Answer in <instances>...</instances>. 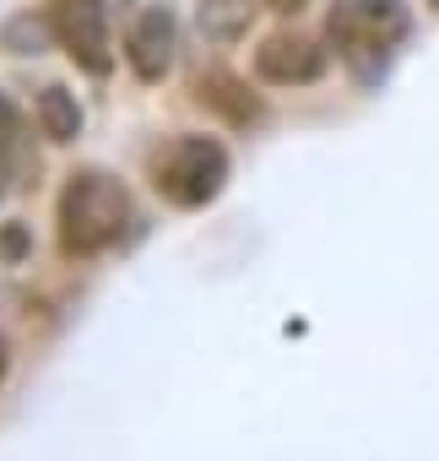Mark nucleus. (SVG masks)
<instances>
[{"label":"nucleus","instance_id":"14","mask_svg":"<svg viewBox=\"0 0 439 461\" xmlns=\"http://www.w3.org/2000/svg\"><path fill=\"white\" fill-rule=\"evenodd\" d=\"M272 6H277V12H304L309 0H272Z\"/></svg>","mask_w":439,"mask_h":461},{"label":"nucleus","instance_id":"3","mask_svg":"<svg viewBox=\"0 0 439 461\" xmlns=\"http://www.w3.org/2000/svg\"><path fill=\"white\" fill-rule=\"evenodd\" d=\"M407 28L412 17L401 0H336L326 17V44L347 66H369V60H385L407 39Z\"/></svg>","mask_w":439,"mask_h":461},{"label":"nucleus","instance_id":"12","mask_svg":"<svg viewBox=\"0 0 439 461\" xmlns=\"http://www.w3.org/2000/svg\"><path fill=\"white\" fill-rule=\"evenodd\" d=\"M22 250H28V228H6V234H0V256L17 261Z\"/></svg>","mask_w":439,"mask_h":461},{"label":"nucleus","instance_id":"10","mask_svg":"<svg viewBox=\"0 0 439 461\" xmlns=\"http://www.w3.org/2000/svg\"><path fill=\"white\" fill-rule=\"evenodd\" d=\"M33 114H39V131H44L49 141H76V136H82V104H76V93L60 87V82L39 87Z\"/></svg>","mask_w":439,"mask_h":461},{"label":"nucleus","instance_id":"2","mask_svg":"<svg viewBox=\"0 0 439 461\" xmlns=\"http://www.w3.org/2000/svg\"><path fill=\"white\" fill-rule=\"evenodd\" d=\"M223 185H228V152L211 136H174L152 158V190L179 212H195V206L217 201Z\"/></svg>","mask_w":439,"mask_h":461},{"label":"nucleus","instance_id":"8","mask_svg":"<svg viewBox=\"0 0 439 461\" xmlns=\"http://www.w3.org/2000/svg\"><path fill=\"white\" fill-rule=\"evenodd\" d=\"M195 104L211 109V114H223L228 125L261 120V98H255L239 77H228V71H206V77H195Z\"/></svg>","mask_w":439,"mask_h":461},{"label":"nucleus","instance_id":"1","mask_svg":"<svg viewBox=\"0 0 439 461\" xmlns=\"http://www.w3.org/2000/svg\"><path fill=\"white\" fill-rule=\"evenodd\" d=\"M60 250L66 256H103L120 234H125V222H130V195L114 174L103 168H76L60 190Z\"/></svg>","mask_w":439,"mask_h":461},{"label":"nucleus","instance_id":"4","mask_svg":"<svg viewBox=\"0 0 439 461\" xmlns=\"http://www.w3.org/2000/svg\"><path fill=\"white\" fill-rule=\"evenodd\" d=\"M55 39H60V50H66L87 77H109V71H114L103 0H60V6H55Z\"/></svg>","mask_w":439,"mask_h":461},{"label":"nucleus","instance_id":"13","mask_svg":"<svg viewBox=\"0 0 439 461\" xmlns=\"http://www.w3.org/2000/svg\"><path fill=\"white\" fill-rule=\"evenodd\" d=\"M6 369H12V348H6V337H0V380H6Z\"/></svg>","mask_w":439,"mask_h":461},{"label":"nucleus","instance_id":"15","mask_svg":"<svg viewBox=\"0 0 439 461\" xmlns=\"http://www.w3.org/2000/svg\"><path fill=\"white\" fill-rule=\"evenodd\" d=\"M428 6H434V12H439V0H428Z\"/></svg>","mask_w":439,"mask_h":461},{"label":"nucleus","instance_id":"5","mask_svg":"<svg viewBox=\"0 0 439 461\" xmlns=\"http://www.w3.org/2000/svg\"><path fill=\"white\" fill-rule=\"evenodd\" d=\"M255 71H261V82H272V87H309V82H320V71H326V50H320L309 33H272V39H261V50H255Z\"/></svg>","mask_w":439,"mask_h":461},{"label":"nucleus","instance_id":"11","mask_svg":"<svg viewBox=\"0 0 439 461\" xmlns=\"http://www.w3.org/2000/svg\"><path fill=\"white\" fill-rule=\"evenodd\" d=\"M49 33H55V17H49V23H39V17H17V23H6L0 44H6L12 55H39V50L49 44Z\"/></svg>","mask_w":439,"mask_h":461},{"label":"nucleus","instance_id":"6","mask_svg":"<svg viewBox=\"0 0 439 461\" xmlns=\"http://www.w3.org/2000/svg\"><path fill=\"white\" fill-rule=\"evenodd\" d=\"M174 44H179L174 17L163 6H147L125 33V66L136 71V82H163L174 66Z\"/></svg>","mask_w":439,"mask_h":461},{"label":"nucleus","instance_id":"7","mask_svg":"<svg viewBox=\"0 0 439 461\" xmlns=\"http://www.w3.org/2000/svg\"><path fill=\"white\" fill-rule=\"evenodd\" d=\"M0 179L6 185H39V152H33V125L12 104V93H0Z\"/></svg>","mask_w":439,"mask_h":461},{"label":"nucleus","instance_id":"9","mask_svg":"<svg viewBox=\"0 0 439 461\" xmlns=\"http://www.w3.org/2000/svg\"><path fill=\"white\" fill-rule=\"evenodd\" d=\"M255 0H195V23L211 44H239L250 33Z\"/></svg>","mask_w":439,"mask_h":461}]
</instances>
